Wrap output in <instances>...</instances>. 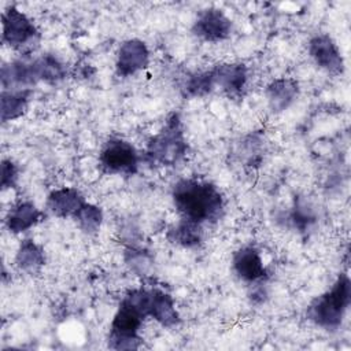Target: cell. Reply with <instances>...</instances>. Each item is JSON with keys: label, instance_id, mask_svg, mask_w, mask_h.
I'll return each mask as SVG.
<instances>
[{"label": "cell", "instance_id": "cell-1", "mask_svg": "<svg viewBox=\"0 0 351 351\" xmlns=\"http://www.w3.org/2000/svg\"><path fill=\"white\" fill-rule=\"evenodd\" d=\"M171 202L181 218L204 223L218 222L225 213V199L210 181L180 178L171 188Z\"/></svg>", "mask_w": 351, "mask_h": 351}, {"label": "cell", "instance_id": "cell-2", "mask_svg": "<svg viewBox=\"0 0 351 351\" xmlns=\"http://www.w3.org/2000/svg\"><path fill=\"white\" fill-rule=\"evenodd\" d=\"M351 303V281L347 273H340L330 289L315 296L306 308V318L328 332L337 330Z\"/></svg>", "mask_w": 351, "mask_h": 351}, {"label": "cell", "instance_id": "cell-3", "mask_svg": "<svg viewBox=\"0 0 351 351\" xmlns=\"http://www.w3.org/2000/svg\"><path fill=\"white\" fill-rule=\"evenodd\" d=\"M188 149L181 117L178 112H171L158 133L148 140L144 158L152 166L174 167L184 160Z\"/></svg>", "mask_w": 351, "mask_h": 351}, {"label": "cell", "instance_id": "cell-4", "mask_svg": "<svg viewBox=\"0 0 351 351\" xmlns=\"http://www.w3.org/2000/svg\"><path fill=\"white\" fill-rule=\"evenodd\" d=\"M147 317L141 308L123 295L110 325L107 346L112 350H137L141 346L138 335Z\"/></svg>", "mask_w": 351, "mask_h": 351}, {"label": "cell", "instance_id": "cell-5", "mask_svg": "<svg viewBox=\"0 0 351 351\" xmlns=\"http://www.w3.org/2000/svg\"><path fill=\"white\" fill-rule=\"evenodd\" d=\"M1 43L29 58L40 43V32L34 22L15 5L1 12Z\"/></svg>", "mask_w": 351, "mask_h": 351}, {"label": "cell", "instance_id": "cell-6", "mask_svg": "<svg viewBox=\"0 0 351 351\" xmlns=\"http://www.w3.org/2000/svg\"><path fill=\"white\" fill-rule=\"evenodd\" d=\"M140 159L134 145L121 137L107 138L99 151V167L110 176H134Z\"/></svg>", "mask_w": 351, "mask_h": 351}, {"label": "cell", "instance_id": "cell-7", "mask_svg": "<svg viewBox=\"0 0 351 351\" xmlns=\"http://www.w3.org/2000/svg\"><path fill=\"white\" fill-rule=\"evenodd\" d=\"M191 32L202 41L219 43L232 36L233 22L222 10L208 7L197 14L192 23Z\"/></svg>", "mask_w": 351, "mask_h": 351}, {"label": "cell", "instance_id": "cell-8", "mask_svg": "<svg viewBox=\"0 0 351 351\" xmlns=\"http://www.w3.org/2000/svg\"><path fill=\"white\" fill-rule=\"evenodd\" d=\"M307 51L313 62L328 74L341 75L344 73V58L339 45L329 34L313 36L307 44Z\"/></svg>", "mask_w": 351, "mask_h": 351}, {"label": "cell", "instance_id": "cell-9", "mask_svg": "<svg viewBox=\"0 0 351 351\" xmlns=\"http://www.w3.org/2000/svg\"><path fill=\"white\" fill-rule=\"evenodd\" d=\"M232 269L241 281L250 285L266 282L269 278L263 258L254 245H243L233 252Z\"/></svg>", "mask_w": 351, "mask_h": 351}, {"label": "cell", "instance_id": "cell-10", "mask_svg": "<svg viewBox=\"0 0 351 351\" xmlns=\"http://www.w3.org/2000/svg\"><path fill=\"white\" fill-rule=\"evenodd\" d=\"M149 64V49L147 44L140 38L125 40L115 56V73L118 77H132Z\"/></svg>", "mask_w": 351, "mask_h": 351}, {"label": "cell", "instance_id": "cell-11", "mask_svg": "<svg viewBox=\"0 0 351 351\" xmlns=\"http://www.w3.org/2000/svg\"><path fill=\"white\" fill-rule=\"evenodd\" d=\"M214 85L229 99H241L248 84V67L241 62L218 63L211 69Z\"/></svg>", "mask_w": 351, "mask_h": 351}, {"label": "cell", "instance_id": "cell-12", "mask_svg": "<svg viewBox=\"0 0 351 351\" xmlns=\"http://www.w3.org/2000/svg\"><path fill=\"white\" fill-rule=\"evenodd\" d=\"M0 80L3 89H32L33 85L40 82L36 58H22L3 63Z\"/></svg>", "mask_w": 351, "mask_h": 351}, {"label": "cell", "instance_id": "cell-13", "mask_svg": "<svg viewBox=\"0 0 351 351\" xmlns=\"http://www.w3.org/2000/svg\"><path fill=\"white\" fill-rule=\"evenodd\" d=\"M300 92L299 82L292 77H280L266 85L265 96L271 112L280 114L289 108Z\"/></svg>", "mask_w": 351, "mask_h": 351}, {"label": "cell", "instance_id": "cell-14", "mask_svg": "<svg viewBox=\"0 0 351 351\" xmlns=\"http://www.w3.org/2000/svg\"><path fill=\"white\" fill-rule=\"evenodd\" d=\"M85 202L86 200L80 189L74 186H62L49 192L45 200V210L58 218H73Z\"/></svg>", "mask_w": 351, "mask_h": 351}, {"label": "cell", "instance_id": "cell-15", "mask_svg": "<svg viewBox=\"0 0 351 351\" xmlns=\"http://www.w3.org/2000/svg\"><path fill=\"white\" fill-rule=\"evenodd\" d=\"M45 217L30 200H21L10 207L4 217V225L11 234H21L36 226Z\"/></svg>", "mask_w": 351, "mask_h": 351}, {"label": "cell", "instance_id": "cell-16", "mask_svg": "<svg viewBox=\"0 0 351 351\" xmlns=\"http://www.w3.org/2000/svg\"><path fill=\"white\" fill-rule=\"evenodd\" d=\"M149 318L167 329L176 328L181 324V317L176 308L174 299L170 293L158 288H152Z\"/></svg>", "mask_w": 351, "mask_h": 351}, {"label": "cell", "instance_id": "cell-17", "mask_svg": "<svg viewBox=\"0 0 351 351\" xmlns=\"http://www.w3.org/2000/svg\"><path fill=\"white\" fill-rule=\"evenodd\" d=\"M45 251L33 239H23L15 252V266L30 276L38 274L45 266Z\"/></svg>", "mask_w": 351, "mask_h": 351}, {"label": "cell", "instance_id": "cell-18", "mask_svg": "<svg viewBox=\"0 0 351 351\" xmlns=\"http://www.w3.org/2000/svg\"><path fill=\"white\" fill-rule=\"evenodd\" d=\"M166 237L174 245L182 248H197L203 244L204 240L203 225L185 218H180L178 222L167 229Z\"/></svg>", "mask_w": 351, "mask_h": 351}, {"label": "cell", "instance_id": "cell-19", "mask_svg": "<svg viewBox=\"0 0 351 351\" xmlns=\"http://www.w3.org/2000/svg\"><path fill=\"white\" fill-rule=\"evenodd\" d=\"M32 89H3L1 101V121L10 122L21 118L27 111Z\"/></svg>", "mask_w": 351, "mask_h": 351}, {"label": "cell", "instance_id": "cell-20", "mask_svg": "<svg viewBox=\"0 0 351 351\" xmlns=\"http://www.w3.org/2000/svg\"><path fill=\"white\" fill-rule=\"evenodd\" d=\"M123 261L129 270L138 277L147 278L154 273V256L140 244L126 245L123 252Z\"/></svg>", "mask_w": 351, "mask_h": 351}, {"label": "cell", "instance_id": "cell-21", "mask_svg": "<svg viewBox=\"0 0 351 351\" xmlns=\"http://www.w3.org/2000/svg\"><path fill=\"white\" fill-rule=\"evenodd\" d=\"M215 89L211 69L204 71H195L188 74L182 84L181 92L188 99H199L211 93Z\"/></svg>", "mask_w": 351, "mask_h": 351}, {"label": "cell", "instance_id": "cell-22", "mask_svg": "<svg viewBox=\"0 0 351 351\" xmlns=\"http://www.w3.org/2000/svg\"><path fill=\"white\" fill-rule=\"evenodd\" d=\"M73 219L85 234L92 236L100 230V228L103 225L104 214H103V210L100 206L85 202L82 204V207L74 214Z\"/></svg>", "mask_w": 351, "mask_h": 351}, {"label": "cell", "instance_id": "cell-23", "mask_svg": "<svg viewBox=\"0 0 351 351\" xmlns=\"http://www.w3.org/2000/svg\"><path fill=\"white\" fill-rule=\"evenodd\" d=\"M37 59L40 81L47 84H58L67 75L66 64L53 53H44Z\"/></svg>", "mask_w": 351, "mask_h": 351}, {"label": "cell", "instance_id": "cell-24", "mask_svg": "<svg viewBox=\"0 0 351 351\" xmlns=\"http://www.w3.org/2000/svg\"><path fill=\"white\" fill-rule=\"evenodd\" d=\"M288 221L298 232L306 233L315 223L317 215L313 206L304 197H295Z\"/></svg>", "mask_w": 351, "mask_h": 351}, {"label": "cell", "instance_id": "cell-25", "mask_svg": "<svg viewBox=\"0 0 351 351\" xmlns=\"http://www.w3.org/2000/svg\"><path fill=\"white\" fill-rule=\"evenodd\" d=\"M19 178V167L11 159L1 160V176H0V186L1 191H7L16 186Z\"/></svg>", "mask_w": 351, "mask_h": 351}]
</instances>
